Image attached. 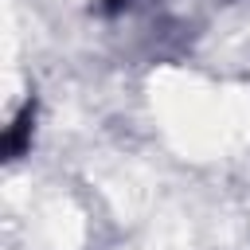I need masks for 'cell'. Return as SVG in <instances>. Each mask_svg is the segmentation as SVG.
Returning <instances> with one entry per match:
<instances>
[{"label":"cell","instance_id":"obj_2","mask_svg":"<svg viewBox=\"0 0 250 250\" xmlns=\"http://www.w3.org/2000/svg\"><path fill=\"white\" fill-rule=\"evenodd\" d=\"M98 8H102V12H109V16H113V12H121V8H125V0H102V4H98Z\"/></svg>","mask_w":250,"mask_h":250},{"label":"cell","instance_id":"obj_1","mask_svg":"<svg viewBox=\"0 0 250 250\" xmlns=\"http://www.w3.org/2000/svg\"><path fill=\"white\" fill-rule=\"evenodd\" d=\"M31 125H35V102H27V105L16 113V121L8 125V133H4V156H8V160H16V156L31 145Z\"/></svg>","mask_w":250,"mask_h":250}]
</instances>
